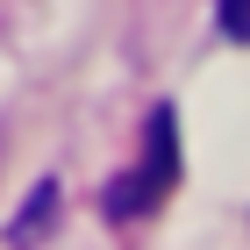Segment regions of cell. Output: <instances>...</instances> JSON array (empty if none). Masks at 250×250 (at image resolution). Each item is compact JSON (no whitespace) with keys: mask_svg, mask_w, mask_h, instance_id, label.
I'll return each instance as SVG.
<instances>
[{"mask_svg":"<svg viewBox=\"0 0 250 250\" xmlns=\"http://www.w3.org/2000/svg\"><path fill=\"white\" fill-rule=\"evenodd\" d=\"M50 214H58V186H36V193H29V208H21V222L7 229V243L29 250L36 236H50Z\"/></svg>","mask_w":250,"mask_h":250,"instance_id":"2","label":"cell"},{"mask_svg":"<svg viewBox=\"0 0 250 250\" xmlns=\"http://www.w3.org/2000/svg\"><path fill=\"white\" fill-rule=\"evenodd\" d=\"M222 36L250 43V0H222Z\"/></svg>","mask_w":250,"mask_h":250,"instance_id":"3","label":"cell"},{"mask_svg":"<svg viewBox=\"0 0 250 250\" xmlns=\"http://www.w3.org/2000/svg\"><path fill=\"white\" fill-rule=\"evenodd\" d=\"M179 186V115L172 107H157L150 129H143V165H136L129 179H115L107 186V214L115 222H136V214L165 208V193Z\"/></svg>","mask_w":250,"mask_h":250,"instance_id":"1","label":"cell"}]
</instances>
